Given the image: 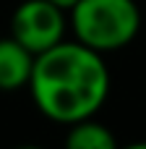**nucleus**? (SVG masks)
<instances>
[{
  "mask_svg": "<svg viewBox=\"0 0 146 149\" xmlns=\"http://www.w3.org/2000/svg\"><path fill=\"white\" fill-rule=\"evenodd\" d=\"M34 55L13 37H0V92H16L29 84Z\"/></svg>",
  "mask_w": 146,
  "mask_h": 149,
  "instance_id": "obj_4",
  "label": "nucleus"
},
{
  "mask_svg": "<svg viewBox=\"0 0 146 149\" xmlns=\"http://www.w3.org/2000/svg\"><path fill=\"white\" fill-rule=\"evenodd\" d=\"M50 3H52V5H57V8H63L65 13H68V10L76 5V0H50Z\"/></svg>",
  "mask_w": 146,
  "mask_h": 149,
  "instance_id": "obj_6",
  "label": "nucleus"
},
{
  "mask_svg": "<svg viewBox=\"0 0 146 149\" xmlns=\"http://www.w3.org/2000/svg\"><path fill=\"white\" fill-rule=\"evenodd\" d=\"M65 128H68L65 131V147L71 149H115L118 147L115 134L104 123H97L94 115L76 120Z\"/></svg>",
  "mask_w": 146,
  "mask_h": 149,
  "instance_id": "obj_5",
  "label": "nucleus"
},
{
  "mask_svg": "<svg viewBox=\"0 0 146 149\" xmlns=\"http://www.w3.org/2000/svg\"><path fill=\"white\" fill-rule=\"evenodd\" d=\"M68 16L50 0H24L10 16V37L21 42L31 55L50 50L65 39Z\"/></svg>",
  "mask_w": 146,
  "mask_h": 149,
  "instance_id": "obj_3",
  "label": "nucleus"
},
{
  "mask_svg": "<svg viewBox=\"0 0 146 149\" xmlns=\"http://www.w3.org/2000/svg\"><path fill=\"white\" fill-rule=\"evenodd\" d=\"M26 86L44 118L71 126L99 113L110 97L112 79L102 52L63 39L34 55Z\"/></svg>",
  "mask_w": 146,
  "mask_h": 149,
  "instance_id": "obj_1",
  "label": "nucleus"
},
{
  "mask_svg": "<svg viewBox=\"0 0 146 149\" xmlns=\"http://www.w3.org/2000/svg\"><path fill=\"white\" fill-rule=\"evenodd\" d=\"M76 42L107 55L128 47L141 31L136 0H76L68 10Z\"/></svg>",
  "mask_w": 146,
  "mask_h": 149,
  "instance_id": "obj_2",
  "label": "nucleus"
}]
</instances>
